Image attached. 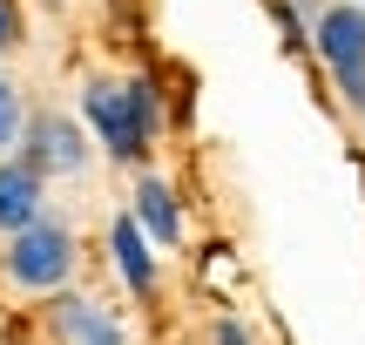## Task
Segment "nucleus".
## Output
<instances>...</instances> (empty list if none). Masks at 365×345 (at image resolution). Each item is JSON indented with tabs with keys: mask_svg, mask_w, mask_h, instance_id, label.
Listing matches in <instances>:
<instances>
[{
	"mask_svg": "<svg viewBox=\"0 0 365 345\" xmlns=\"http://www.w3.org/2000/svg\"><path fill=\"white\" fill-rule=\"evenodd\" d=\"M81 129L95 135L108 163L143 170L163 143V88L149 75H88L81 81Z\"/></svg>",
	"mask_w": 365,
	"mask_h": 345,
	"instance_id": "1",
	"label": "nucleus"
},
{
	"mask_svg": "<svg viewBox=\"0 0 365 345\" xmlns=\"http://www.w3.org/2000/svg\"><path fill=\"white\" fill-rule=\"evenodd\" d=\"M75 271H81V237L61 217H41V224L0 237V284L14 298H54L75 284Z\"/></svg>",
	"mask_w": 365,
	"mask_h": 345,
	"instance_id": "2",
	"label": "nucleus"
},
{
	"mask_svg": "<svg viewBox=\"0 0 365 345\" xmlns=\"http://www.w3.org/2000/svg\"><path fill=\"white\" fill-rule=\"evenodd\" d=\"M312 54L325 61L339 102L365 115V0H331L318 14L312 21Z\"/></svg>",
	"mask_w": 365,
	"mask_h": 345,
	"instance_id": "3",
	"label": "nucleus"
},
{
	"mask_svg": "<svg viewBox=\"0 0 365 345\" xmlns=\"http://www.w3.org/2000/svg\"><path fill=\"white\" fill-rule=\"evenodd\" d=\"M14 156L41 176V183H61V176H81L95 156V135L81 129V115H61V108H34L21 129V149Z\"/></svg>",
	"mask_w": 365,
	"mask_h": 345,
	"instance_id": "4",
	"label": "nucleus"
},
{
	"mask_svg": "<svg viewBox=\"0 0 365 345\" xmlns=\"http://www.w3.org/2000/svg\"><path fill=\"white\" fill-rule=\"evenodd\" d=\"M41 332H48V345H135L122 311L95 292H75V284L41 298Z\"/></svg>",
	"mask_w": 365,
	"mask_h": 345,
	"instance_id": "5",
	"label": "nucleus"
},
{
	"mask_svg": "<svg viewBox=\"0 0 365 345\" xmlns=\"http://www.w3.org/2000/svg\"><path fill=\"white\" fill-rule=\"evenodd\" d=\"M129 217L143 224V237L156 244V251H182V237H190V217H182V197H176V183H170V176H156V170H135Z\"/></svg>",
	"mask_w": 365,
	"mask_h": 345,
	"instance_id": "6",
	"label": "nucleus"
},
{
	"mask_svg": "<svg viewBox=\"0 0 365 345\" xmlns=\"http://www.w3.org/2000/svg\"><path fill=\"white\" fill-rule=\"evenodd\" d=\"M108 264H115V278H122V292H129V298H156V284H163V251L143 237V224H135L129 210L108 224Z\"/></svg>",
	"mask_w": 365,
	"mask_h": 345,
	"instance_id": "7",
	"label": "nucleus"
},
{
	"mask_svg": "<svg viewBox=\"0 0 365 345\" xmlns=\"http://www.w3.org/2000/svg\"><path fill=\"white\" fill-rule=\"evenodd\" d=\"M41 217H48V183H41L21 156H0V237L41 224Z\"/></svg>",
	"mask_w": 365,
	"mask_h": 345,
	"instance_id": "8",
	"label": "nucleus"
},
{
	"mask_svg": "<svg viewBox=\"0 0 365 345\" xmlns=\"http://www.w3.org/2000/svg\"><path fill=\"white\" fill-rule=\"evenodd\" d=\"M21 129H27V102H21V88H14V75H0V156L21 149Z\"/></svg>",
	"mask_w": 365,
	"mask_h": 345,
	"instance_id": "9",
	"label": "nucleus"
},
{
	"mask_svg": "<svg viewBox=\"0 0 365 345\" xmlns=\"http://www.w3.org/2000/svg\"><path fill=\"white\" fill-rule=\"evenodd\" d=\"M27 41V27H21V7H14V0H0V54H14Z\"/></svg>",
	"mask_w": 365,
	"mask_h": 345,
	"instance_id": "10",
	"label": "nucleus"
},
{
	"mask_svg": "<svg viewBox=\"0 0 365 345\" xmlns=\"http://www.w3.org/2000/svg\"><path fill=\"white\" fill-rule=\"evenodd\" d=\"M210 345H257V339H250L244 319H217V325H210Z\"/></svg>",
	"mask_w": 365,
	"mask_h": 345,
	"instance_id": "11",
	"label": "nucleus"
},
{
	"mask_svg": "<svg viewBox=\"0 0 365 345\" xmlns=\"http://www.w3.org/2000/svg\"><path fill=\"white\" fill-rule=\"evenodd\" d=\"M291 7H298V14H304V21H318V14H325V7H331V0H291Z\"/></svg>",
	"mask_w": 365,
	"mask_h": 345,
	"instance_id": "12",
	"label": "nucleus"
}]
</instances>
